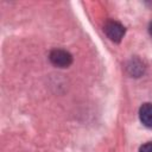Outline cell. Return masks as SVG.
Returning a JSON list of instances; mask_svg holds the SVG:
<instances>
[{
	"mask_svg": "<svg viewBox=\"0 0 152 152\" xmlns=\"http://www.w3.org/2000/svg\"><path fill=\"white\" fill-rule=\"evenodd\" d=\"M103 31L107 34V37L114 43H120L125 36L124 25L115 20H108L103 26Z\"/></svg>",
	"mask_w": 152,
	"mask_h": 152,
	"instance_id": "6da1fadb",
	"label": "cell"
},
{
	"mask_svg": "<svg viewBox=\"0 0 152 152\" xmlns=\"http://www.w3.org/2000/svg\"><path fill=\"white\" fill-rule=\"evenodd\" d=\"M139 152H152V141H148L142 146H140Z\"/></svg>",
	"mask_w": 152,
	"mask_h": 152,
	"instance_id": "5b68a950",
	"label": "cell"
},
{
	"mask_svg": "<svg viewBox=\"0 0 152 152\" xmlns=\"http://www.w3.org/2000/svg\"><path fill=\"white\" fill-rule=\"evenodd\" d=\"M128 70H129L131 75H133L135 77H139L141 75V72L144 71V66L139 61L135 59V61H132V64L128 66Z\"/></svg>",
	"mask_w": 152,
	"mask_h": 152,
	"instance_id": "277c9868",
	"label": "cell"
},
{
	"mask_svg": "<svg viewBox=\"0 0 152 152\" xmlns=\"http://www.w3.org/2000/svg\"><path fill=\"white\" fill-rule=\"evenodd\" d=\"M139 118L144 126L152 128V103H144L140 107Z\"/></svg>",
	"mask_w": 152,
	"mask_h": 152,
	"instance_id": "3957f363",
	"label": "cell"
},
{
	"mask_svg": "<svg viewBox=\"0 0 152 152\" xmlns=\"http://www.w3.org/2000/svg\"><path fill=\"white\" fill-rule=\"evenodd\" d=\"M50 62L58 68H68L72 63V56L62 49H55L49 55Z\"/></svg>",
	"mask_w": 152,
	"mask_h": 152,
	"instance_id": "7a4b0ae2",
	"label": "cell"
},
{
	"mask_svg": "<svg viewBox=\"0 0 152 152\" xmlns=\"http://www.w3.org/2000/svg\"><path fill=\"white\" fill-rule=\"evenodd\" d=\"M148 32H150V34L152 36V21L150 23V26H148Z\"/></svg>",
	"mask_w": 152,
	"mask_h": 152,
	"instance_id": "8992f818",
	"label": "cell"
}]
</instances>
